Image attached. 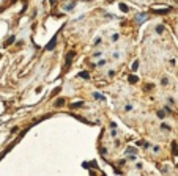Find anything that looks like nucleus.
Listing matches in <instances>:
<instances>
[{
	"instance_id": "f257e3e1",
	"label": "nucleus",
	"mask_w": 178,
	"mask_h": 176,
	"mask_svg": "<svg viewBox=\"0 0 178 176\" xmlns=\"http://www.w3.org/2000/svg\"><path fill=\"white\" fill-rule=\"evenodd\" d=\"M151 11H155V13H169L170 11V6H164V5L158 6V5H153L151 6Z\"/></svg>"
},
{
	"instance_id": "f03ea898",
	"label": "nucleus",
	"mask_w": 178,
	"mask_h": 176,
	"mask_svg": "<svg viewBox=\"0 0 178 176\" xmlns=\"http://www.w3.org/2000/svg\"><path fill=\"white\" fill-rule=\"evenodd\" d=\"M147 17H148V14L140 13V14H137V16H136V22H144V20H147Z\"/></svg>"
},
{
	"instance_id": "7ed1b4c3",
	"label": "nucleus",
	"mask_w": 178,
	"mask_h": 176,
	"mask_svg": "<svg viewBox=\"0 0 178 176\" xmlns=\"http://www.w3.org/2000/svg\"><path fill=\"white\" fill-rule=\"evenodd\" d=\"M74 55H76V52H69V54L66 55V66H69V65H71V60L74 58Z\"/></svg>"
},
{
	"instance_id": "20e7f679",
	"label": "nucleus",
	"mask_w": 178,
	"mask_h": 176,
	"mask_svg": "<svg viewBox=\"0 0 178 176\" xmlns=\"http://www.w3.org/2000/svg\"><path fill=\"white\" fill-rule=\"evenodd\" d=\"M55 39H57V36H54V38H52V41H50V42H49V44L46 46V49H47V50L54 49V46H55Z\"/></svg>"
},
{
	"instance_id": "39448f33",
	"label": "nucleus",
	"mask_w": 178,
	"mask_h": 176,
	"mask_svg": "<svg viewBox=\"0 0 178 176\" xmlns=\"http://www.w3.org/2000/svg\"><path fill=\"white\" fill-rule=\"evenodd\" d=\"M79 77H82V79H88L90 74H88L87 71H82V72H79Z\"/></svg>"
},
{
	"instance_id": "423d86ee",
	"label": "nucleus",
	"mask_w": 178,
	"mask_h": 176,
	"mask_svg": "<svg viewBox=\"0 0 178 176\" xmlns=\"http://www.w3.org/2000/svg\"><path fill=\"white\" fill-rule=\"evenodd\" d=\"M63 104H65V99H57V102H55L57 107H60V105H63Z\"/></svg>"
},
{
	"instance_id": "0eeeda50",
	"label": "nucleus",
	"mask_w": 178,
	"mask_h": 176,
	"mask_svg": "<svg viewBox=\"0 0 178 176\" xmlns=\"http://www.w3.org/2000/svg\"><path fill=\"white\" fill-rule=\"evenodd\" d=\"M120 9H121L123 13H126V11H128V6H126V5H123V3H120Z\"/></svg>"
},
{
	"instance_id": "6e6552de",
	"label": "nucleus",
	"mask_w": 178,
	"mask_h": 176,
	"mask_svg": "<svg viewBox=\"0 0 178 176\" xmlns=\"http://www.w3.org/2000/svg\"><path fill=\"white\" fill-rule=\"evenodd\" d=\"M137 68H139V60H136V61L133 63V71H136Z\"/></svg>"
},
{
	"instance_id": "1a4fd4ad",
	"label": "nucleus",
	"mask_w": 178,
	"mask_h": 176,
	"mask_svg": "<svg viewBox=\"0 0 178 176\" xmlns=\"http://www.w3.org/2000/svg\"><path fill=\"white\" fill-rule=\"evenodd\" d=\"M129 82H131V83H136V82H137V77H136V76H129Z\"/></svg>"
},
{
	"instance_id": "9d476101",
	"label": "nucleus",
	"mask_w": 178,
	"mask_h": 176,
	"mask_svg": "<svg viewBox=\"0 0 178 176\" xmlns=\"http://www.w3.org/2000/svg\"><path fill=\"white\" fill-rule=\"evenodd\" d=\"M95 98H96V99H101V101L104 99V96H103V94H99V93H95Z\"/></svg>"
},
{
	"instance_id": "9b49d317",
	"label": "nucleus",
	"mask_w": 178,
	"mask_h": 176,
	"mask_svg": "<svg viewBox=\"0 0 178 176\" xmlns=\"http://www.w3.org/2000/svg\"><path fill=\"white\" fill-rule=\"evenodd\" d=\"M161 127H162V131H170V126H167V124H162Z\"/></svg>"
},
{
	"instance_id": "f8f14e48",
	"label": "nucleus",
	"mask_w": 178,
	"mask_h": 176,
	"mask_svg": "<svg viewBox=\"0 0 178 176\" xmlns=\"http://www.w3.org/2000/svg\"><path fill=\"white\" fill-rule=\"evenodd\" d=\"M73 6H74V3H69V5H66V6H65V9H71Z\"/></svg>"
},
{
	"instance_id": "ddd939ff",
	"label": "nucleus",
	"mask_w": 178,
	"mask_h": 176,
	"mask_svg": "<svg viewBox=\"0 0 178 176\" xmlns=\"http://www.w3.org/2000/svg\"><path fill=\"white\" fill-rule=\"evenodd\" d=\"M128 153H129V154H136V150H133V148H129V150H128Z\"/></svg>"
},
{
	"instance_id": "4468645a",
	"label": "nucleus",
	"mask_w": 178,
	"mask_h": 176,
	"mask_svg": "<svg viewBox=\"0 0 178 176\" xmlns=\"http://www.w3.org/2000/svg\"><path fill=\"white\" fill-rule=\"evenodd\" d=\"M156 31H158V33H161V31H162V25H159V27L156 28Z\"/></svg>"
},
{
	"instance_id": "2eb2a0df",
	"label": "nucleus",
	"mask_w": 178,
	"mask_h": 176,
	"mask_svg": "<svg viewBox=\"0 0 178 176\" xmlns=\"http://www.w3.org/2000/svg\"><path fill=\"white\" fill-rule=\"evenodd\" d=\"M0 58H2V54H0Z\"/></svg>"
}]
</instances>
